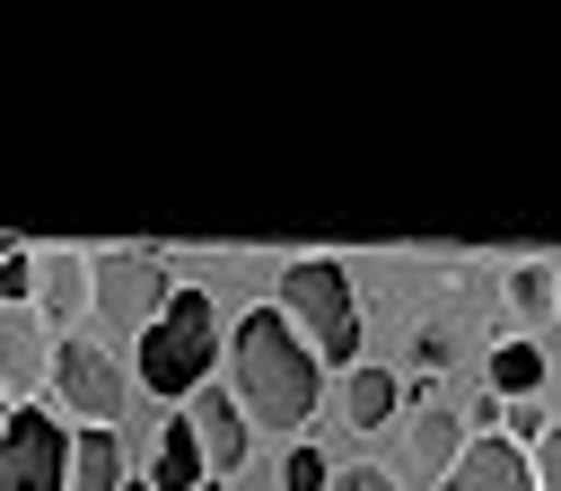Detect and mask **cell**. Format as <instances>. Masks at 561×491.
<instances>
[{"instance_id": "obj_1", "label": "cell", "mask_w": 561, "mask_h": 491, "mask_svg": "<svg viewBox=\"0 0 561 491\" xmlns=\"http://www.w3.org/2000/svg\"><path fill=\"white\" fill-rule=\"evenodd\" d=\"M228 395H237V412L254 421V430H307L316 421V395H324V359L298 342V324L280 316V307H254V316H237V333H228Z\"/></svg>"}, {"instance_id": "obj_12", "label": "cell", "mask_w": 561, "mask_h": 491, "mask_svg": "<svg viewBox=\"0 0 561 491\" xmlns=\"http://www.w3.org/2000/svg\"><path fill=\"white\" fill-rule=\"evenodd\" d=\"M149 482H158V491H202V482H210L202 438H193V421H184V412L158 430V447H149Z\"/></svg>"}, {"instance_id": "obj_7", "label": "cell", "mask_w": 561, "mask_h": 491, "mask_svg": "<svg viewBox=\"0 0 561 491\" xmlns=\"http://www.w3.org/2000/svg\"><path fill=\"white\" fill-rule=\"evenodd\" d=\"M26 254H35V316L70 342L79 316H96V263L88 246H26Z\"/></svg>"}, {"instance_id": "obj_4", "label": "cell", "mask_w": 561, "mask_h": 491, "mask_svg": "<svg viewBox=\"0 0 561 491\" xmlns=\"http://www.w3.org/2000/svg\"><path fill=\"white\" fill-rule=\"evenodd\" d=\"M88 263H96V324L140 342V333L167 316V298H175L167 254H149V246H96Z\"/></svg>"}, {"instance_id": "obj_20", "label": "cell", "mask_w": 561, "mask_h": 491, "mask_svg": "<svg viewBox=\"0 0 561 491\" xmlns=\"http://www.w3.org/2000/svg\"><path fill=\"white\" fill-rule=\"evenodd\" d=\"M324 491H403V482H394L386 465H342V473H333Z\"/></svg>"}, {"instance_id": "obj_3", "label": "cell", "mask_w": 561, "mask_h": 491, "mask_svg": "<svg viewBox=\"0 0 561 491\" xmlns=\"http://www.w3.org/2000/svg\"><path fill=\"white\" fill-rule=\"evenodd\" d=\"M219 351H228V342H219V307H210V289H175L167 316L140 333V386L193 403V395L210 386V359H219Z\"/></svg>"}, {"instance_id": "obj_19", "label": "cell", "mask_w": 561, "mask_h": 491, "mask_svg": "<svg viewBox=\"0 0 561 491\" xmlns=\"http://www.w3.org/2000/svg\"><path fill=\"white\" fill-rule=\"evenodd\" d=\"M447 351H456V333H447V324H421V333H412V359H421V377H430V368H447Z\"/></svg>"}, {"instance_id": "obj_2", "label": "cell", "mask_w": 561, "mask_h": 491, "mask_svg": "<svg viewBox=\"0 0 561 491\" xmlns=\"http://www.w3.org/2000/svg\"><path fill=\"white\" fill-rule=\"evenodd\" d=\"M280 316L298 324V342L324 359V368H368L359 359V342H368V316H359V298H351V272L342 263H324V254H307V263H289L280 272Z\"/></svg>"}, {"instance_id": "obj_8", "label": "cell", "mask_w": 561, "mask_h": 491, "mask_svg": "<svg viewBox=\"0 0 561 491\" xmlns=\"http://www.w3.org/2000/svg\"><path fill=\"white\" fill-rule=\"evenodd\" d=\"M53 351H61V333L35 307H0V395L9 403H26V395L53 386Z\"/></svg>"}, {"instance_id": "obj_24", "label": "cell", "mask_w": 561, "mask_h": 491, "mask_svg": "<svg viewBox=\"0 0 561 491\" xmlns=\"http://www.w3.org/2000/svg\"><path fill=\"white\" fill-rule=\"evenodd\" d=\"M123 491H158V482H123Z\"/></svg>"}, {"instance_id": "obj_21", "label": "cell", "mask_w": 561, "mask_h": 491, "mask_svg": "<svg viewBox=\"0 0 561 491\" xmlns=\"http://www.w3.org/2000/svg\"><path fill=\"white\" fill-rule=\"evenodd\" d=\"M543 395H552V430H561V359H552V377H543Z\"/></svg>"}, {"instance_id": "obj_5", "label": "cell", "mask_w": 561, "mask_h": 491, "mask_svg": "<svg viewBox=\"0 0 561 491\" xmlns=\"http://www.w3.org/2000/svg\"><path fill=\"white\" fill-rule=\"evenodd\" d=\"M53 412H70V421H88V430H114L123 421V403H131V368L105 351V342H88V333H70L61 351H53Z\"/></svg>"}, {"instance_id": "obj_17", "label": "cell", "mask_w": 561, "mask_h": 491, "mask_svg": "<svg viewBox=\"0 0 561 491\" xmlns=\"http://www.w3.org/2000/svg\"><path fill=\"white\" fill-rule=\"evenodd\" d=\"M324 482H333V465H324L316 447H289V456H280V491H324Z\"/></svg>"}, {"instance_id": "obj_14", "label": "cell", "mask_w": 561, "mask_h": 491, "mask_svg": "<svg viewBox=\"0 0 561 491\" xmlns=\"http://www.w3.org/2000/svg\"><path fill=\"white\" fill-rule=\"evenodd\" d=\"M394 412H403V377H394V368H351L342 421H351V430H386Z\"/></svg>"}, {"instance_id": "obj_15", "label": "cell", "mask_w": 561, "mask_h": 491, "mask_svg": "<svg viewBox=\"0 0 561 491\" xmlns=\"http://www.w3.org/2000/svg\"><path fill=\"white\" fill-rule=\"evenodd\" d=\"M70 491H123V438L114 430H70Z\"/></svg>"}, {"instance_id": "obj_9", "label": "cell", "mask_w": 561, "mask_h": 491, "mask_svg": "<svg viewBox=\"0 0 561 491\" xmlns=\"http://www.w3.org/2000/svg\"><path fill=\"white\" fill-rule=\"evenodd\" d=\"M184 421H193V438H202V465H210V482L245 465V447H254V421L237 412V395H228V386H202V395L184 403Z\"/></svg>"}, {"instance_id": "obj_6", "label": "cell", "mask_w": 561, "mask_h": 491, "mask_svg": "<svg viewBox=\"0 0 561 491\" xmlns=\"http://www.w3.org/2000/svg\"><path fill=\"white\" fill-rule=\"evenodd\" d=\"M0 491H70V430L53 403H18L0 430Z\"/></svg>"}, {"instance_id": "obj_18", "label": "cell", "mask_w": 561, "mask_h": 491, "mask_svg": "<svg viewBox=\"0 0 561 491\" xmlns=\"http://www.w3.org/2000/svg\"><path fill=\"white\" fill-rule=\"evenodd\" d=\"M526 465H535V491H561V430H543L526 447Z\"/></svg>"}, {"instance_id": "obj_13", "label": "cell", "mask_w": 561, "mask_h": 491, "mask_svg": "<svg viewBox=\"0 0 561 491\" xmlns=\"http://www.w3.org/2000/svg\"><path fill=\"white\" fill-rule=\"evenodd\" d=\"M543 377H552V359H543L526 333L491 342V395H500V403H526V395H543Z\"/></svg>"}, {"instance_id": "obj_16", "label": "cell", "mask_w": 561, "mask_h": 491, "mask_svg": "<svg viewBox=\"0 0 561 491\" xmlns=\"http://www.w3.org/2000/svg\"><path fill=\"white\" fill-rule=\"evenodd\" d=\"M508 316L517 324H552V263H508Z\"/></svg>"}, {"instance_id": "obj_22", "label": "cell", "mask_w": 561, "mask_h": 491, "mask_svg": "<svg viewBox=\"0 0 561 491\" xmlns=\"http://www.w3.org/2000/svg\"><path fill=\"white\" fill-rule=\"evenodd\" d=\"M552 324H561V263H552Z\"/></svg>"}, {"instance_id": "obj_25", "label": "cell", "mask_w": 561, "mask_h": 491, "mask_svg": "<svg viewBox=\"0 0 561 491\" xmlns=\"http://www.w3.org/2000/svg\"><path fill=\"white\" fill-rule=\"evenodd\" d=\"M202 491H219V482H202Z\"/></svg>"}, {"instance_id": "obj_10", "label": "cell", "mask_w": 561, "mask_h": 491, "mask_svg": "<svg viewBox=\"0 0 561 491\" xmlns=\"http://www.w3.org/2000/svg\"><path fill=\"white\" fill-rule=\"evenodd\" d=\"M438 491H535V465H526V447H508V438H465V456H456V473L438 482Z\"/></svg>"}, {"instance_id": "obj_11", "label": "cell", "mask_w": 561, "mask_h": 491, "mask_svg": "<svg viewBox=\"0 0 561 491\" xmlns=\"http://www.w3.org/2000/svg\"><path fill=\"white\" fill-rule=\"evenodd\" d=\"M465 421L447 412V403H412V421H403V447H412V465H421V482H447L456 473V456H465Z\"/></svg>"}, {"instance_id": "obj_23", "label": "cell", "mask_w": 561, "mask_h": 491, "mask_svg": "<svg viewBox=\"0 0 561 491\" xmlns=\"http://www.w3.org/2000/svg\"><path fill=\"white\" fill-rule=\"evenodd\" d=\"M9 412H18V403H9V395H0V430H9Z\"/></svg>"}]
</instances>
